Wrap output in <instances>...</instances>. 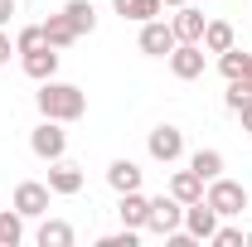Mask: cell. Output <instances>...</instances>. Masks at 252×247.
Returning <instances> with one entry per match:
<instances>
[{
    "label": "cell",
    "instance_id": "4316f807",
    "mask_svg": "<svg viewBox=\"0 0 252 247\" xmlns=\"http://www.w3.org/2000/svg\"><path fill=\"white\" fill-rule=\"evenodd\" d=\"M136 228H122V233H112V238H97V247H136Z\"/></svg>",
    "mask_w": 252,
    "mask_h": 247
},
{
    "label": "cell",
    "instance_id": "f1b7e54d",
    "mask_svg": "<svg viewBox=\"0 0 252 247\" xmlns=\"http://www.w3.org/2000/svg\"><path fill=\"white\" fill-rule=\"evenodd\" d=\"M0 63H10V34L0 30Z\"/></svg>",
    "mask_w": 252,
    "mask_h": 247
},
{
    "label": "cell",
    "instance_id": "cb8c5ba5",
    "mask_svg": "<svg viewBox=\"0 0 252 247\" xmlns=\"http://www.w3.org/2000/svg\"><path fill=\"white\" fill-rule=\"evenodd\" d=\"M223 102H228V112H243V107L252 102V78H233V83H228V97H223Z\"/></svg>",
    "mask_w": 252,
    "mask_h": 247
},
{
    "label": "cell",
    "instance_id": "5b68a950",
    "mask_svg": "<svg viewBox=\"0 0 252 247\" xmlns=\"http://www.w3.org/2000/svg\"><path fill=\"white\" fill-rule=\"evenodd\" d=\"M146 151H151V160H160V165H175V160L185 155V131H180V126H156L151 141H146Z\"/></svg>",
    "mask_w": 252,
    "mask_h": 247
},
{
    "label": "cell",
    "instance_id": "9c48e42d",
    "mask_svg": "<svg viewBox=\"0 0 252 247\" xmlns=\"http://www.w3.org/2000/svg\"><path fill=\"white\" fill-rule=\"evenodd\" d=\"M49 194H54L49 185H34V180H25V185L15 189V209H20L25 218H44V214H49Z\"/></svg>",
    "mask_w": 252,
    "mask_h": 247
},
{
    "label": "cell",
    "instance_id": "6da1fadb",
    "mask_svg": "<svg viewBox=\"0 0 252 247\" xmlns=\"http://www.w3.org/2000/svg\"><path fill=\"white\" fill-rule=\"evenodd\" d=\"M34 102H39V112H44L49 122H78V117L88 112L83 88L59 83V78H44V83H39V93H34Z\"/></svg>",
    "mask_w": 252,
    "mask_h": 247
},
{
    "label": "cell",
    "instance_id": "1f68e13d",
    "mask_svg": "<svg viewBox=\"0 0 252 247\" xmlns=\"http://www.w3.org/2000/svg\"><path fill=\"white\" fill-rule=\"evenodd\" d=\"M248 78H252V59H248Z\"/></svg>",
    "mask_w": 252,
    "mask_h": 247
},
{
    "label": "cell",
    "instance_id": "8992f818",
    "mask_svg": "<svg viewBox=\"0 0 252 247\" xmlns=\"http://www.w3.org/2000/svg\"><path fill=\"white\" fill-rule=\"evenodd\" d=\"M185 233L194 238V243H209V238L219 233V214H214V204H209V199L185 204Z\"/></svg>",
    "mask_w": 252,
    "mask_h": 247
},
{
    "label": "cell",
    "instance_id": "30bf717a",
    "mask_svg": "<svg viewBox=\"0 0 252 247\" xmlns=\"http://www.w3.org/2000/svg\"><path fill=\"white\" fill-rule=\"evenodd\" d=\"M117 218H122V228H136V233H146V218H151V199H146L141 189L122 194V204H117Z\"/></svg>",
    "mask_w": 252,
    "mask_h": 247
},
{
    "label": "cell",
    "instance_id": "d6986e66",
    "mask_svg": "<svg viewBox=\"0 0 252 247\" xmlns=\"http://www.w3.org/2000/svg\"><path fill=\"white\" fill-rule=\"evenodd\" d=\"M20 243H25V214L0 209V247H20Z\"/></svg>",
    "mask_w": 252,
    "mask_h": 247
},
{
    "label": "cell",
    "instance_id": "ac0fdd59",
    "mask_svg": "<svg viewBox=\"0 0 252 247\" xmlns=\"http://www.w3.org/2000/svg\"><path fill=\"white\" fill-rule=\"evenodd\" d=\"M44 39H49L54 49H68V44H78L83 34L73 30V20H68V15H49V20H44Z\"/></svg>",
    "mask_w": 252,
    "mask_h": 247
},
{
    "label": "cell",
    "instance_id": "ffe728a7",
    "mask_svg": "<svg viewBox=\"0 0 252 247\" xmlns=\"http://www.w3.org/2000/svg\"><path fill=\"white\" fill-rule=\"evenodd\" d=\"M39 247H73V228L63 218H44L39 223Z\"/></svg>",
    "mask_w": 252,
    "mask_h": 247
},
{
    "label": "cell",
    "instance_id": "8fae6325",
    "mask_svg": "<svg viewBox=\"0 0 252 247\" xmlns=\"http://www.w3.org/2000/svg\"><path fill=\"white\" fill-rule=\"evenodd\" d=\"M49 189H54V194H78V189H83V170H78V165H73V160H49Z\"/></svg>",
    "mask_w": 252,
    "mask_h": 247
},
{
    "label": "cell",
    "instance_id": "5bb4252c",
    "mask_svg": "<svg viewBox=\"0 0 252 247\" xmlns=\"http://www.w3.org/2000/svg\"><path fill=\"white\" fill-rule=\"evenodd\" d=\"M199 44H204V54H228V49L238 44V34H233V25H228V20H209Z\"/></svg>",
    "mask_w": 252,
    "mask_h": 247
},
{
    "label": "cell",
    "instance_id": "4dcf8cb0",
    "mask_svg": "<svg viewBox=\"0 0 252 247\" xmlns=\"http://www.w3.org/2000/svg\"><path fill=\"white\" fill-rule=\"evenodd\" d=\"M165 5H175V10H180V5H189V0H165Z\"/></svg>",
    "mask_w": 252,
    "mask_h": 247
},
{
    "label": "cell",
    "instance_id": "7c38bea8",
    "mask_svg": "<svg viewBox=\"0 0 252 247\" xmlns=\"http://www.w3.org/2000/svg\"><path fill=\"white\" fill-rule=\"evenodd\" d=\"M25 73H30L34 83L54 78V73H59V49H54V44H44V49H30V54H25Z\"/></svg>",
    "mask_w": 252,
    "mask_h": 247
},
{
    "label": "cell",
    "instance_id": "7402d4cb",
    "mask_svg": "<svg viewBox=\"0 0 252 247\" xmlns=\"http://www.w3.org/2000/svg\"><path fill=\"white\" fill-rule=\"evenodd\" d=\"M63 15L73 20V30H78V34H93V30H97V10L88 5V0H68V5H63Z\"/></svg>",
    "mask_w": 252,
    "mask_h": 247
},
{
    "label": "cell",
    "instance_id": "484cf974",
    "mask_svg": "<svg viewBox=\"0 0 252 247\" xmlns=\"http://www.w3.org/2000/svg\"><path fill=\"white\" fill-rule=\"evenodd\" d=\"M209 243H219V247H243V243H248V233H243V228H233V223H219V233H214Z\"/></svg>",
    "mask_w": 252,
    "mask_h": 247
},
{
    "label": "cell",
    "instance_id": "f546056e",
    "mask_svg": "<svg viewBox=\"0 0 252 247\" xmlns=\"http://www.w3.org/2000/svg\"><path fill=\"white\" fill-rule=\"evenodd\" d=\"M238 117H243V126H248V131H252V102H248V107H243V112H238Z\"/></svg>",
    "mask_w": 252,
    "mask_h": 247
},
{
    "label": "cell",
    "instance_id": "7a4b0ae2",
    "mask_svg": "<svg viewBox=\"0 0 252 247\" xmlns=\"http://www.w3.org/2000/svg\"><path fill=\"white\" fill-rule=\"evenodd\" d=\"M204 199L214 204V214L219 218H238L243 209H248V185H238V180H209L204 185Z\"/></svg>",
    "mask_w": 252,
    "mask_h": 247
},
{
    "label": "cell",
    "instance_id": "4fadbf2b",
    "mask_svg": "<svg viewBox=\"0 0 252 247\" xmlns=\"http://www.w3.org/2000/svg\"><path fill=\"white\" fill-rule=\"evenodd\" d=\"M204 25H209V20H204L199 10H189V5H180V15L170 20V30H175L180 44H199V39H204Z\"/></svg>",
    "mask_w": 252,
    "mask_h": 247
},
{
    "label": "cell",
    "instance_id": "52a82bcc",
    "mask_svg": "<svg viewBox=\"0 0 252 247\" xmlns=\"http://www.w3.org/2000/svg\"><path fill=\"white\" fill-rule=\"evenodd\" d=\"M204 44H175L170 49V73L175 78H185V83H194V78H204Z\"/></svg>",
    "mask_w": 252,
    "mask_h": 247
},
{
    "label": "cell",
    "instance_id": "83f0119b",
    "mask_svg": "<svg viewBox=\"0 0 252 247\" xmlns=\"http://www.w3.org/2000/svg\"><path fill=\"white\" fill-rule=\"evenodd\" d=\"M10 15H15V0H0V30L10 25Z\"/></svg>",
    "mask_w": 252,
    "mask_h": 247
},
{
    "label": "cell",
    "instance_id": "d4e9b609",
    "mask_svg": "<svg viewBox=\"0 0 252 247\" xmlns=\"http://www.w3.org/2000/svg\"><path fill=\"white\" fill-rule=\"evenodd\" d=\"M49 39H44V25H25V30L15 34V54H30V49H44Z\"/></svg>",
    "mask_w": 252,
    "mask_h": 247
},
{
    "label": "cell",
    "instance_id": "d6a6232c",
    "mask_svg": "<svg viewBox=\"0 0 252 247\" xmlns=\"http://www.w3.org/2000/svg\"><path fill=\"white\" fill-rule=\"evenodd\" d=\"M248 243H252V233H248Z\"/></svg>",
    "mask_w": 252,
    "mask_h": 247
},
{
    "label": "cell",
    "instance_id": "ba28073f",
    "mask_svg": "<svg viewBox=\"0 0 252 247\" xmlns=\"http://www.w3.org/2000/svg\"><path fill=\"white\" fill-rule=\"evenodd\" d=\"M180 39H175V30L165 25V20H146L141 25V54H151V59H170V49H175Z\"/></svg>",
    "mask_w": 252,
    "mask_h": 247
},
{
    "label": "cell",
    "instance_id": "3957f363",
    "mask_svg": "<svg viewBox=\"0 0 252 247\" xmlns=\"http://www.w3.org/2000/svg\"><path fill=\"white\" fill-rule=\"evenodd\" d=\"M175 228H185V204H180L175 194H160V199H151V218H146V233H160V238H170Z\"/></svg>",
    "mask_w": 252,
    "mask_h": 247
},
{
    "label": "cell",
    "instance_id": "e0dca14e",
    "mask_svg": "<svg viewBox=\"0 0 252 247\" xmlns=\"http://www.w3.org/2000/svg\"><path fill=\"white\" fill-rule=\"evenodd\" d=\"M112 10H117L122 20H136V25H146V20H156L160 10H165V0H112Z\"/></svg>",
    "mask_w": 252,
    "mask_h": 247
},
{
    "label": "cell",
    "instance_id": "44dd1931",
    "mask_svg": "<svg viewBox=\"0 0 252 247\" xmlns=\"http://www.w3.org/2000/svg\"><path fill=\"white\" fill-rule=\"evenodd\" d=\"M189 170H194L199 180H219L223 175V151H194L189 155Z\"/></svg>",
    "mask_w": 252,
    "mask_h": 247
},
{
    "label": "cell",
    "instance_id": "2e32d148",
    "mask_svg": "<svg viewBox=\"0 0 252 247\" xmlns=\"http://www.w3.org/2000/svg\"><path fill=\"white\" fill-rule=\"evenodd\" d=\"M204 185H209V180H199L194 170H175V175H170V194H175L180 204H199V199H204Z\"/></svg>",
    "mask_w": 252,
    "mask_h": 247
},
{
    "label": "cell",
    "instance_id": "603a6c76",
    "mask_svg": "<svg viewBox=\"0 0 252 247\" xmlns=\"http://www.w3.org/2000/svg\"><path fill=\"white\" fill-rule=\"evenodd\" d=\"M248 59H252V54H243V49L233 44L228 54H219V73L228 78V83H233V78H248Z\"/></svg>",
    "mask_w": 252,
    "mask_h": 247
},
{
    "label": "cell",
    "instance_id": "277c9868",
    "mask_svg": "<svg viewBox=\"0 0 252 247\" xmlns=\"http://www.w3.org/2000/svg\"><path fill=\"white\" fill-rule=\"evenodd\" d=\"M30 151L39 155V160H59V155L68 151V131H63V122H49V117H44V122L30 131Z\"/></svg>",
    "mask_w": 252,
    "mask_h": 247
},
{
    "label": "cell",
    "instance_id": "9a60e30c",
    "mask_svg": "<svg viewBox=\"0 0 252 247\" xmlns=\"http://www.w3.org/2000/svg\"><path fill=\"white\" fill-rule=\"evenodd\" d=\"M107 185L117 189V194L141 189V165H136V160H112V165H107Z\"/></svg>",
    "mask_w": 252,
    "mask_h": 247
}]
</instances>
